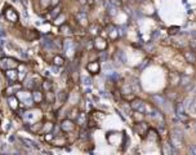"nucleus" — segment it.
Wrapping results in <instances>:
<instances>
[{"label":"nucleus","instance_id":"f8f14e48","mask_svg":"<svg viewBox=\"0 0 196 155\" xmlns=\"http://www.w3.org/2000/svg\"><path fill=\"white\" fill-rule=\"evenodd\" d=\"M183 56H184V58L187 59V62H190V63H195L196 62V56H195V53L192 51L184 52Z\"/></svg>","mask_w":196,"mask_h":155},{"label":"nucleus","instance_id":"4468645a","mask_svg":"<svg viewBox=\"0 0 196 155\" xmlns=\"http://www.w3.org/2000/svg\"><path fill=\"white\" fill-rule=\"evenodd\" d=\"M135 129H137V132H138V133H141V135L143 136L145 133H146V131L148 129V127L146 125V123H138L137 127H135Z\"/></svg>","mask_w":196,"mask_h":155},{"label":"nucleus","instance_id":"9b49d317","mask_svg":"<svg viewBox=\"0 0 196 155\" xmlns=\"http://www.w3.org/2000/svg\"><path fill=\"white\" fill-rule=\"evenodd\" d=\"M87 70L90 74H98L99 71V63L98 62H90L87 65Z\"/></svg>","mask_w":196,"mask_h":155},{"label":"nucleus","instance_id":"c756f323","mask_svg":"<svg viewBox=\"0 0 196 155\" xmlns=\"http://www.w3.org/2000/svg\"><path fill=\"white\" fill-rule=\"evenodd\" d=\"M95 27H97V25H93V26L90 27V30H92L90 33H92V34H94V35H95V34H98V31H97V29H95Z\"/></svg>","mask_w":196,"mask_h":155},{"label":"nucleus","instance_id":"39448f33","mask_svg":"<svg viewBox=\"0 0 196 155\" xmlns=\"http://www.w3.org/2000/svg\"><path fill=\"white\" fill-rule=\"evenodd\" d=\"M4 14H5V18L8 20V21H10V22H16L17 20H18V16H17V13L14 12V10L12 9V8H8L4 12Z\"/></svg>","mask_w":196,"mask_h":155},{"label":"nucleus","instance_id":"0eeeda50","mask_svg":"<svg viewBox=\"0 0 196 155\" xmlns=\"http://www.w3.org/2000/svg\"><path fill=\"white\" fill-rule=\"evenodd\" d=\"M184 106H186L191 112H196V98H188V100H186Z\"/></svg>","mask_w":196,"mask_h":155},{"label":"nucleus","instance_id":"412c9836","mask_svg":"<svg viewBox=\"0 0 196 155\" xmlns=\"http://www.w3.org/2000/svg\"><path fill=\"white\" fill-rule=\"evenodd\" d=\"M116 57H117V58H120V61H122V63H125V61H127V57H125V54H124V52H122V51H117V52H116Z\"/></svg>","mask_w":196,"mask_h":155},{"label":"nucleus","instance_id":"6e6552de","mask_svg":"<svg viewBox=\"0 0 196 155\" xmlns=\"http://www.w3.org/2000/svg\"><path fill=\"white\" fill-rule=\"evenodd\" d=\"M94 47L97 48L98 51H105L106 47H107V43H106L105 39L98 38V39H95V41H94Z\"/></svg>","mask_w":196,"mask_h":155},{"label":"nucleus","instance_id":"a878e982","mask_svg":"<svg viewBox=\"0 0 196 155\" xmlns=\"http://www.w3.org/2000/svg\"><path fill=\"white\" fill-rule=\"evenodd\" d=\"M77 116H79L77 110H76V109H74V110L70 112V119H77Z\"/></svg>","mask_w":196,"mask_h":155},{"label":"nucleus","instance_id":"ddd939ff","mask_svg":"<svg viewBox=\"0 0 196 155\" xmlns=\"http://www.w3.org/2000/svg\"><path fill=\"white\" fill-rule=\"evenodd\" d=\"M152 100L156 105H159V106H165L166 104V100L164 98L163 96H159V94H156V96H152Z\"/></svg>","mask_w":196,"mask_h":155},{"label":"nucleus","instance_id":"f257e3e1","mask_svg":"<svg viewBox=\"0 0 196 155\" xmlns=\"http://www.w3.org/2000/svg\"><path fill=\"white\" fill-rule=\"evenodd\" d=\"M183 132L181 129H174L170 135V143L176 149H181V147H183Z\"/></svg>","mask_w":196,"mask_h":155},{"label":"nucleus","instance_id":"aec40b11","mask_svg":"<svg viewBox=\"0 0 196 155\" xmlns=\"http://www.w3.org/2000/svg\"><path fill=\"white\" fill-rule=\"evenodd\" d=\"M181 84H182V85H188V84H191V78L182 75L181 76Z\"/></svg>","mask_w":196,"mask_h":155},{"label":"nucleus","instance_id":"423d86ee","mask_svg":"<svg viewBox=\"0 0 196 155\" xmlns=\"http://www.w3.org/2000/svg\"><path fill=\"white\" fill-rule=\"evenodd\" d=\"M76 20L79 21V23L81 25V26H87L88 25V16L85 12H79L76 13Z\"/></svg>","mask_w":196,"mask_h":155},{"label":"nucleus","instance_id":"9d476101","mask_svg":"<svg viewBox=\"0 0 196 155\" xmlns=\"http://www.w3.org/2000/svg\"><path fill=\"white\" fill-rule=\"evenodd\" d=\"M5 75H7V78H8L10 82H16L17 78H18V74H17V71H16L14 69H8V70H5Z\"/></svg>","mask_w":196,"mask_h":155},{"label":"nucleus","instance_id":"7ed1b4c3","mask_svg":"<svg viewBox=\"0 0 196 155\" xmlns=\"http://www.w3.org/2000/svg\"><path fill=\"white\" fill-rule=\"evenodd\" d=\"M174 110H176V115L178 119H181V120H187L188 119V115L186 114V110H184V106L181 104H176V106H174Z\"/></svg>","mask_w":196,"mask_h":155},{"label":"nucleus","instance_id":"2f4dec72","mask_svg":"<svg viewBox=\"0 0 196 155\" xmlns=\"http://www.w3.org/2000/svg\"><path fill=\"white\" fill-rule=\"evenodd\" d=\"M59 4V0H52V5H58Z\"/></svg>","mask_w":196,"mask_h":155},{"label":"nucleus","instance_id":"473e14b6","mask_svg":"<svg viewBox=\"0 0 196 155\" xmlns=\"http://www.w3.org/2000/svg\"><path fill=\"white\" fill-rule=\"evenodd\" d=\"M191 36L194 38V39H196V30H194V31H191Z\"/></svg>","mask_w":196,"mask_h":155},{"label":"nucleus","instance_id":"1a4fd4ad","mask_svg":"<svg viewBox=\"0 0 196 155\" xmlns=\"http://www.w3.org/2000/svg\"><path fill=\"white\" fill-rule=\"evenodd\" d=\"M63 47H65L66 49V53L71 56L74 53V41L70 40V39H67V40H65V43H63Z\"/></svg>","mask_w":196,"mask_h":155},{"label":"nucleus","instance_id":"dca6fc26","mask_svg":"<svg viewBox=\"0 0 196 155\" xmlns=\"http://www.w3.org/2000/svg\"><path fill=\"white\" fill-rule=\"evenodd\" d=\"M45 100H47V102H49V104H53V102L56 101L54 93H53L52 91H47V93H45Z\"/></svg>","mask_w":196,"mask_h":155},{"label":"nucleus","instance_id":"72a5a7b5","mask_svg":"<svg viewBox=\"0 0 196 155\" xmlns=\"http://www.w3.org/2000/svg\"><path fill=\"white\" fill-rule=\"evenodd\" d=\"M195 132H196V124H195Z\"/></svg>","mask_w":196,"mask_h":155},{"label":"nucleus","instance_id":"7c9ffc66","mask_svg":"<svg viewBox=\"0 0 196 155\" xmlns=\"http://www.w3.org/2000/svg\"><path fill=\"white\" fill-rule=\"evenodd\" d=\"M190 45L192 49H196V39H192V40L190 41Z\"/></svg>","mask_w":196,"mask_h":155},{"label":"nucleus","instance_id":"5701e85b","mask_svg":"<svg viewBox=\"0 0 196 155\" xmlns=\"http://www.w3.org/2000/svg\"><path fill=\"white\" fill-rule=\"evenodd\" d=\"M172 145H168V143H165V145L163 146V153L164 154H172L173 153V150H172V147H170Z\"/></svg>","mask_w":196,"mask_h":155},{"label":"nucleus","instance_id":"f3484780","mask_svg":"<svg viewBox=\"0 0 196 155\" xmlns=\"http://www.w3.org/2000/svg\"><path fill=\"white\" fill-rule=\"evenodd\" d=\"M116 9H117V7H116L115 4H114V3H111V1H108V3H107V12H108L111 16L116 14Z\"/></svg>","mask_w":196,"mask_h":155},{"label":"nucleus","instance_id":"20e7f679","mask_svg":"<svg viewBox=\"0 0 196 155\" xmlns=\"http://www.w3.org/2000/svg\"><path fill=\"white\" fill-rule=\"evenodd\" d=\"M61 128H62L63 132H71V131H74L75 124H74V122L71 120V119H66V120L62 122Z\"/></svg>","mask_w":196,"mask_h":155},{"label":"nucleus","instance_id":"bb28decb","mask_svg":"<svg viewBox=\"0 0 196 155\" xmlns=\"http://www.w3.org/2000/svg\"><path fill=\"white\" fill-rule=\"evenodd\" d=\"M81 80H83V83L85 84V85H90V84H92V80L89 79V78H87V76H81Z\"/></svg>","mask_w":196,"mask_h":155},{"label":"nucleus","instance_id":"f03ea898","mask_svg":"<svg viewBox=\"0 0 196 155\" xmlns=\"http://www.w3.org/2000/svg\"><path fill=\"white\" fill-rule=\"evenodd\" d=\"M132 109H133L134 111L140 112V114H145L146 111H147V107H146V104L142 100H140V98H135V100L132 101L130 104Z\"/></svg>","mask_w":196,"mask_h":155},{"label":"nucleus","instance_id":"c85d7f7f","mask_svg":"<svg viewBox=\"0 0 196 155\" xmlns=\"http://www.w3.org/2000/svg\"><path fill=\"white\" fill-rule=\"evenodd\" d=\"M190 154L196 155V145H191L190 146Z\"/></svg>","mask_w":196,"mask_h":155},{"label":"nucleus","instance_id":"393cba45","mask_svg":"<svg viewBox=\"0 0 196 155\" xmlns=\"http://www.w3.org/2000/svg\"><path fill=\"white\" fill-rule=\"evenodd\" d=\"M34 101L36 102V104H39V102L43 101V96L40 94V92H35L34 93Z\"/></svg>","mask_w":196,"mask_h":155},{"label":"nucleus","instance_id":"cd10ccee","mask_svg":"<svg viewBox=\"0 0 196 155\" xmlns=\"http://www.w3.org/2000/svg\"><path fill=\"white\" fill-rule=\"evenodd\" d=\"M178 30H179L178 27H170V29H169V34H170V35L177 34V33H178Z\"/></svg>","mask_w":196,"mask_h":155},{"label":"nucleus","instance_id":"6ab92c4d","mask_svg":"<svg viewBox=\"0 0 196 155\" xmlns=\"http://www.w3.org/2000/svg\"><path fill=\"white\" fill-rule=\"evenodd\" d=\"M53 62H54V65H57V66H63L65 59H63L61 56H57V57H54V59H53Z\"/></svg>","mask_w":196,"mask_h":155},{"label":"nucleus","instance_id":"4be33fe9","mask_svg":"<svg viewBox=\"0 0 196 155\" xmlns=\"http://www.w3.org/2000/svg\"><path fill=\"white\" fill-rule=\"evenodd\" d=\"M43 88H44L45 91H52V88H53V84L51 80H45L44 83H43Z\"/></svg>","mask_w":196,"mask_h":155},{"label":"nucleus","instance_id":"2eb2a0df","mask_svg":"<svg viewBox=\"0 0 196 155\" xmlns=\"http://www.w3.org/2000/svg\"><path fill=\"white\" fill-rule=\"evenodd\" d=\"M8 101H9V106L12 107L13 110H16V109L18 107V100H17L16 97H13V96H9Z\"/></svg>","mask_w":196,"mask_h":155},{"label":"nucleus","instance_id":"a211bd4d","mask_svg":"<svg viewBox=\"0 0 196 155\" xmlns=\"http://www.w3.org/2000/svg\"><path fill=\"white\" fill-rule=\"evenodd\" d=\"M108 38L111 39V40H115V39L119 38V31H117V29H115V27H114V29L110 30V31H108Z\"/></svg>","mask_w":196,"mask_h":155},{"label":"nucleus","instance_id":"b1692460","mask_svg":"<svg viewBox=\"0 0 196 155\" xmlns=\"http://www.w3.org/2000/svg\"><path fill=\"white\" fill-rule=\"evenodd\" d=\"M63 20H65V16H63L62 13H59V17H58V18H57V17L54 18V23L61 26V25H63Z\"/></svg>","mask_w":196,"mask_h":155}]
</instances>
